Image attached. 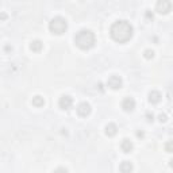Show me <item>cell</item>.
Masks as SVG:
<instances>
[{"instance_id":"8fae6325","label":"cell","mask_w":173,"mask_h":173,"mask_svg":"<svg viewBox=\"0 0 173 173\" xmlns=\"http://www.w3.org/2000/svg\"><path fill=\"white\" fill-rule=\"evenodd\" d=\"M104 132H106L107 137H114V135H116V132H118L116 124L115 123H108L107 126L104 127Z\"/></svg>"},{"instance_id":"2e32d148","label":"cell","mask_w":173,"mask_h":173,"mask_svg":"<svg viewBox=\"0 0 173 173\" xmlns=\"http://www.w3.org/2000/svg\"><path fill=\"white\" fill-rule=\"evenodd\" d=\"M164 148H165V152H167V153H173V141L165 142Z\"/></svg>"},{"instance_id":"9c48e42d","label":"cell","mask_w":173,"mask_h":173,"mask_svg":"<svg viewBox=\"0 0 173 173\" xmlns=\"http://www.w3.org/2000/svg\"><path fill=\"white\" fill-rule=\"evenodd\" d=\"M148 99H149V102L152 103V104H157V103L161 102L162 96H161V93L158 91H150L149 95H148Z\"/></svg>"},{"instance_id":"30bf717a","label":"cell","mask_w":173,"mask_h":173,"mask_svg":"<svg viewBox=\"0 0 173 173\" xmlns=\"http://www.w3.org/2000/svg\"><path fill=\"white\" fill-rule=\"evenodd\" d=\"M120 149H122V152H124V153H130V152H132V149H134V145H132V142L130 139L124 138L122 143H120Z\"/></svg>"},{"instance_id":"9a60e30c","label":"cell","mask_w":173,"mask_h":173,"mask_svg":"<svg viewBox=\"0 0 173 173\" xmlns=\"http://www.w3.org/2000/svg\"><path fill=\"white\" fill-rule=\"evenodd\" d=\"M143 57H145L146 60H152V58L154 57V51L152 49H146L145 51H143Z\"/></svg>"},{"instance_id":"5bb4252c","label":"cell","mask_w":173,"mask_h":173,"mask_svg":"<svg viewBox=\"0 0 173 173\" xmlns=\"http://www.w3.org/2000/svg\"><path fill=\"white\" fill-rule=\"evenodd\" d=\"M43 104H45V99H43L41 95H37V96L32 97V106H35V107H42Z\"/></svg>"},{"instance_id":"44dd1931","label":"cell","mask_w":173,"mask_h":173,"mask_svg":"<svg viewBox=\"0 0 173 173\" xmlns=\"http://www.w3.org/2000/svg\"><path fill=\"white\" fill-rule=\"evenodd\" d=\"M0 18H2V20H4L6 18H7V15H6V12H2V15H0Z\"/></svg>"},{"instance_id":"277c9868","label":"cell","mask_w":173,"mask_h":173,"mask_svg":"<svg viewBox=\"0 0 173 173\" xmlns=\"http://www.w3.org/2000/svg\"><path fill=\"white\" fill-rule=\"evenodd\" d=\"M156 10L158 14H168L172 10V3L169 0H160L156 4Z\"/></svg>"},{"instance_id":"ba28073f","label":"cell","mask_w":173,"mask_h":173,"mask_svg":"<svg viewBox=\"0 0 173 173\" xmlns=\"http://www.w3.org/2000/svg\"><path fill=\"white\" fill-rule=\"evenodd\" d=\"M122 108H123V111H126V112H131L132 110L135 108V100L130 96L124 97L122 100Z\"/></svg>"},{"instance_id":"7a4b0ae2","label":"cell","mask_w":173,"mask_h":173,"mask_svg":"<svg viewBox=\"0 0 173 173\" xmlns=\"http://www.w3.org/2000/svg\"><path fill=\"white\" fill-rule=\"evenodd\" d=\"M75 43L79 49L81 50H89L95 46L96 43V38H95V34L91 30H80L77 34L75 35Z\"/></svg>"},{"instance_id":"7402d4cb","label":"cell","mask_w":173,"mask_h":173,"mask_svg":"<svg viewBox=\"0 0 173 173\" xmlns=\"http://www.w3.org/2000/svg\"><path fill=\"white\" fill-rule=\"evenodd\" d=\"M146 16H148V18H150V19H153V14H150L149 11H148V12H146Z\"/></svg>"},{"instance_id":"e0dca14e","label":"cell","mask_w":173,"mask_h":173,"mask_svg":"<svg viewBox=\"0 0 173 173\" xmlns=\"http://www.w3.org/2000/svg\"><path fill=\"white\" fill-rule=\"evenodd\" d=\"M158 120H160L161 123H165L168 120V116H167V114H160L158 115Z\"/></svg>"},{"instance_id":"6da1fadb","label":"cell","mask_w":173,"mask_h":173,"mask_svg":"<svg viewBox=\"0 0 173 173\" xmlns=\"http://www.w3.org/2000/svg\"><path fill=\"white\" fill-rule=\"evenodd\" d=\"M110 35L118 43H126L134 35V27L127 20H116L110 28Z\"/></svg>"},{"instance_id":"ffe728a7","label":"cell","mask_w":173,"mask_h":173,"mask_svg":"<svg viewBox=\"0 0 173 173\" xmlns=\"http://www.w3.org/2000/svg\"><path fill=\"white\" fill-rule=\"evenodd\" d=\"M137 137L138 138H143V137H145V132H143V131H137Z\"/></svg>"},{"instance_id":"4fadbf2b","label":"cell","mask_w":173,"mask_h":173,"mask_svg":"<svg viewBox=\"0 0 173 173\" xmlns=\"http://www.w3.org/2000/svg\"><path fill=\"white\" fill-rule=\"evenodd\" d=\"M43 47V43L39 41V39H34L31 43H30V49L32 51H35V53H38V51H41Z\"/></svg>"},{"instance_id":"603a6c76","label":"cell","mask_w":173,"mask_h":173,"mask_svg":"<svg viewBox=\"0 0 173 173\" xmlns=\"http://www.w3.org/2000/svg\"><path fill=\"white\" fill-rule=\"evenodd\" d=\"M169 167H171V168L173 169V158H172V160H171V161H169Z\"/></svg>"},{"instance_id":"d6986e66","label":"cell","mask_w":173,"mask_h":173,"mask_svg":"<svg viewBox=\"0 0 173 173\" xmlns=\"http://www.w3.org/2000/svg\"><path fill=\"white\" fill-rule=\"evenodd\" d=\"M54 173H68V171H66L65 168H62V167H60V168H57L56 171H54Z\"/></svg>"},{"instance_id":"7c38bea8","label":"cell","mask_w":173,"mask_h":173,"mask_svg":"<svg viewBox=\"0 0 173 173\" xmlns=\"http://www.w3.org/2000/svg\"><path fill=\"white\" fill-rule=\"evenodd\" d=\"M132 169H134V167H132V164L130 162V161H123V162L119 165L120 173H131Z\"/></svg>"},{"instance_id":"5b68a950","label":"cell","mask_w":173,"mask_h":173,"mask_svg":"<svg viewBox=\"0 0 173 173\" xmlns=\"http://www.w3.org/2000/svg\"><path fill=\"white\" fill-rule=\"evenodd\" d=\"M107 85L111 88V89H120V88H122V85H123L122 77H119V76H116V75L111 76L108 79V81H107Z\"/></svg>"},{"instance_id":"ac0fdd59","label":"cell","mask_w":173,"mask_h":173,"mask_svg":"<svg viewBox=\"0 0 173 173\" xmlns=\"http://www.w3.org/2000/svg\"><path fill=\"white\" fill-rule=\"evenodd\" d=\"M146 119H148V122H153V120H154V115L152 112H146Z\"/></svg>"},{"instance_id":"52a82bcc","label":"cell","mask_w":173,"mask_h":173,"mask_svg":"<svg viewBox=\"0 0 173 173\" xmlns=\"http://www.w3.org/2000/svg\"><path fill=\"white\" fill-rule=\"evenodd\" d=\"M92 111V108H91V104L89 103H87V102H83V103H80L79 106H77V114H79L80 116H88L91 114Z\"/></svg>"},{"instance_id":"8992f818","label":"cell","mask_w":173,"mask_h":173,"mask_svg":"<svg viewBox=\"0 0 173 173\" xmlns=\"http://www.w3.org/2000/svg\"><path fill=\"white\" fill-rule=\"evenodd\" d=\"M72 104H73V99L69 95H62L60 100H58V106H60L61 110H69L72 107Z\"/></svg>"},{"instance_id":"3957f363","label":"cell","mask_w":173,"mask_h":173,"mask_svg":"<svg viewBox=\"0 0 173 173\" xmlns=\"http://www.w3.org/2000/svg\"><path fill=\"white\" fill-rule=\"evenodd\" d=\"M66 28H68V22H66V19L62 16H54L53 19L49 22V30L53 32V34L61 35L66 31Z\"/></svg>"}]
</instances>
